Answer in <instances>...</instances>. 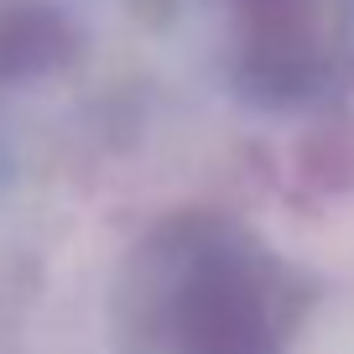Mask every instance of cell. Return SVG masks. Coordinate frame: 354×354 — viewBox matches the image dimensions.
<instances>
[{
    "label": "cell",
    "mask_w": 354,
    "mask_h": 354,
    "mask_svg": "<svg viewBox=\"0 0 354 354\" xmlns=\"http://www.w3.org/2000/svg\"><path fill=\"white\" fill-rule=\"evenodd\" d=\"M292 297L277 261L230 224H183L156 266L162 354H287Z\"/></svg>",
    "instance_id": "obj_1"
},
{
    "label": "cell",
    "mask_w": 354,
    "mask_h": 354,
    "mask_svg": "<svg viewBox=\"0 0 354 354\" xmlns=\"http://www.w3.org/2000/svg\"><path fill=\"white\" fill-rule=\"evenodd\" d=\"M245 26V68L271 94H302L323 73L318 0H230Z\"/></svg>",
    "instance_id": "obj_2"
},
{
    "label": "cell",
    "mask_w": 354,
    "mask_h": 354,
    "mask_svg": "<svg viewBox=\"0 0 354 354\" xmlns=\"http://www.w3.org/2000/svg\"><path fill=\"white\" fill-rule=\"evenodd\" d=\"M73 53L68 16L47 0H6L0 6V84H32Z\"/></svg>",
    "instance_id": "obj_3"
}]
</instances>
